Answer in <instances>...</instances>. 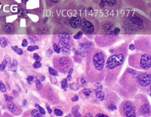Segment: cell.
I'll return each mask as SVG.
<instances>
[{
    "instance_id": "6da1fadb",
    "label": "cell",
    "mask_w": 151,
    "mask_h": 117,
    "mask_svg": "<svg viewBox=\"0 0 151 117\" xmlns=\"http://www.w3.org/2000/svg\"><path fill=\"white\" fill-rule=\"evenodd\" d=\"M129 44V41H126L109 50L112 54L105 62V77L104 80V84L107 87H113L120 75L121 70L128 55Z\"/></svg>"
},
{
    "instance_id": "7a4b0ae2",
    "label": "cell",
    "mask_w": 151,
    "mask_h": 117,
    "mask_svg": "<svg viewBox=\"0 0 151 117\" xmlns=\"http://www.w3.org/2000/svg\"><path fill=\"white\" fill-rule=\"evenodd\" d=\"M106 53L99 48L93 47L88 53L86 62V76L91 83L104 81Z\"/></svg>"
},
{
    "instance_id": "3957f363",
    "label": "cell",
    "mask_w": 151,
    "mask_h": 117,
    "mask_svg": "<svg viewBox=\"0 0 151 117\" xmlns=\"http://www.w3.org/2000/svg\"><path fill=\"white\" fill-rule=\"evenodd\" d=\"M137 71L132 68H126L123 74L117 79L114 84V89L122 99H133V97L137 94L138 91V87L136 82Z\"/></svg>"
},
{
    "instance_id": "277c9868",
    "label": "cell",
    "mask_w": 151,
    "mask_h": 117,
    "mask_svg": "<svg viewBox=\"0 0 151 117\" xmlns=\"http://www.w3.org/2000/svg\"><path fill=\"white\" fill-rule=\"evenodd\" d=\"M129 65L137 71H150L151 67L150 53H133L128 59Z\"/></svg>"
},
{
    "instance_id": "5b68a950",
    "label": "cell",
    "mask_w": 151,
    "mask_h": 117,
    "mask_svg": "<svg viewBox=\"0 0 151 117\" xmlns=\"http://www.w3.org/2000/svg\"><path fill=\"white\" fill-rule=\"evenodd\" d=\"M133 98L137 116H150L151 115V107L147 97L144 94L139 93L136 94Z\"/></svg>"
},
{
    "instance_id": "8992f818",
    "label": "cell",
    "mask_w": 151,
    "mask_h": 117,
    "mask_svg": "<svg viewBox=\"0 0 151 117\" xmlns=\"http://www.w3.org/2000/svg\"><path fill=\"white\" fill-rule=\"evenodd\" d=\"M52 65L58 72L67 74L68 71L73 68V61L70 56L66 55L65 56L57 55L52 59Z\"/></svg>"
},
{
    "instance_id": "52a82bcc",
    "label": "cell",
    "mask_w": 151,
    "mask_h": 117,
    "mask_svg": "<svg viewBox=\"0 0 151 117\" xmlns=\"http://www.w3.org/2000/svg\"><path fill=\"white\" fill-rule=\"evenodd\" d=\"M54 42L56 43L60 48V53L68 56L70 53L71 47L73 41L71 36L68 34H59L53 36Z\"/></svg>"
},
{
    "instance_id": "ba28073f",
    "label": "cell",
    "mask_w": 151,
    "mask_h": 117,
    "mask_svg": "<svg viewBox=\"0 0 151 117\" xmlns=\"http://www.w3.org/2000/svg\"><path fill=\"white\" fill-rule=\"evenodd\" d=\"M136 82H137L138 90L145 93H150L151 86V74L150 72H141L137 71L136 75Z\"/></svg>"
},
{
    "instance_id": "9c48e42d",
    "label": "cell",
    "mask_w": 151,
    "mask_h": 117,
    "mask_svg": "<svg viewBox=\"0 0 151 117\" xmlns=\"http://www.w3.org/2000/svg\"><path fill=\"white\" fill-rule=\"evenodd\" d=\"M40 95L43 99H45L48 103L53 105H57L60 103L58 95H57L55 90L48 83H43L41 89L39 90Z\"/></svg>"
},
{
    "instance_id": "30bf717a",
    "label": "cell",
    "mask_w": 151,
    "mask_h": 117,
    "mask_svg": "<svg viewBox=\"0 0 151 117\" xmlns=\"http://www.w3.org/2000/svg\"><path fill=\"white\" fill-rule=\"evenodd\" d=\"M119 38V35H99L94 38V41L98 48H107L115 44L118 41Z\"/></svg>"
},
{
    "instance_id": "8fae6325",
    "label": "cell",
    "mask_w": 151,
    "mask_h": 117,
    "mask_svg": "<svg viewBox=\"0 0 151 117\" xmlns=\"http://www.w3.org/2000/svg\"><path fill=\"white\" fill-rule=\"evenodd\" d=\"M119 111L122 116L134 117L137 116L134 103L129 99H125L120 104L119 107Z\"/></svg>"
},
{
    "instance_id": "7c38bea8",
    "label": "cell",
    "mask_w": 151,
    "mask_h": 117,
    "mask_svg": "<svg viewBox=\"0 0 151 117\" xmlns=\"http://www.w3.org/2000/svg\"><path fill=\"white\" fill-rule=\"evenodd\" d=\"M134 45L137 51L150 53V38L148 36H140L134 40Z\"/></svg>"
},
{
    "instance_id": "4fadbf2b",
    "label": "cell",
    "mask_w": 151,
    "mask_h": 117,
    "mask_svg": "<svg viewBox=\"0 0 151 117\" xmlns=\"http://www.w3.org/2000/svg\"><path fill=\"white\" fill-rule=\"evenodd\" d=\"M7 107L9 109V112L13 116H18L22 113V107L21 106L17 105V104L14 103L13 101L7 102Z\"/></svg>"
},
{
    "instance_id": "5bb4252c",
    "label": "cell",
    "mask_w": 151,
    "mask_h": 117,
    "mask_svg": "<svg viewBox=\"0 0 151 117\" xmlns=\"http://www.w3.org/2000/svg\"><path fill=\"white\" fill-rule=\"evenodd\" d=\"M80 27L82 28L83 32L86 33V34H91V33L94 32V25L91 22L86 20V19H83V20L81 21Z\"/></svg>"
},
{
    "instance_id": "9a60e30c",
    "label": "cell",
    "mask_w": 151,
    "mask_h": 117,
    "mask_svg": "<svg viewBox=\"0 0 151 117\" xmlns=\"http://www.w3.org/2000/svg\"><path fill=\"white\" fill-rule=\"evenodd\" d=\"M94 47V44L91 41H86V42L81 43L79 44V48H80V53L83 54L85 52H89L90 50Z\"/></svg>"
},
{
    "instance_id": "2e32d148",
    "label": "cell",
    "mask_w": 151,
    "mask_h": 117,
    "mask_svg": "<svg viewBox=\"0 0 151 117\" xmlns=\"http://www.w3.org/2000/svg\"><path fill=\"white\" fill-rule=\"evenodd\" d=\"M22 116L24 117H41L42 116L41 113H40V111L37 110V109H30V110H27L25 113L22 114Z\"/></svg>"
},
{
    "instance_id": "e0dca14e",
    "label": "cell",
    "mask_w": 151,
    "mask_h": 117,
    "mask_svg": "<svg viewBox=\"0 0 151 117\" xmlns=\"http://www.w3.org/2000/svg\"><path fill=\"white\" fill-rule=\"evenodd\" d=\"M88 81V80L87 77H86V76H84V75L80 76L79 78L76 79V83H77V85L79 87V88H80V87L85 88V87H87Z\"/></svg>"
},
{
    "instance_id": "ac0fdd59",
    "label": "cell",
    "mask_w": 151,
    "mask_h": 117,
    "mask_svg": "<svg viewBox=\"0 0 151 117\" xmlns=\"http://www.w3.org/2000/svg\"><path fill=\"white\" fill-rule=\"evenodd\" d=\"M81 21L82 19L79 17H73L71 18L70 21V26L73 29H77V28L80 27L81 26Z\"/></svg>"
},
{
    "instance_id": "d6986e66",
    "label": "cell",
    "mask_w": 151,
    "mask_h": 117,
    "mask_svg": "<svg viewBox=\"0 0 151 117\" xmlns=\"http://www.w3.org/2000/svg\"><path fill=\"white\" fill-rule=\"evenodd\" d=\"M81 96L83 97V99H89L90 97L92 95V91L89 88H86L85 87L80 92Z\"/></svg>"
},
{
    "instance_id": "ffe728a7",
    "label": "cell",
    "mask_w": 151,
    "mask_h": 117,
    "mask_svg": "<svg viewBox=\"0 0 151 117\" xmlns=\"http://www.w3.org/2000/svg\"><path fill=\"white\" fill-rule=\"evenodd\" d=\"M94 93L96 95V98L100 101H104L105 99V93L102 89H95L94 90Z\"/></svg>"
},
{
    "instance_id": "44dd1931",
    "label": "cell",
    "mask_w": 151,
    "mask_h": 117,
    "mask_svg": "<svg viewBox=\"0 0 151 117\" xmlns=\"http://www.w3.org/2000/svg\"><path fill=\"white\" fill-rule=\"evenodd\" d=\"M3 30L6 33H12L15 31V26L12 23H6L3 27Z\"/></svg>"
},
{
    "instance_id": "7402d4cb",
    "label": "cell",
    "mask_w": 151,
    "mask_h": 117,
    "mask_svg": "<svg viewBox=\"0 0 151 117\" xmlns=\"http://www.w3.org/2000/svg\"><path fill=\"white\" fill-rule=\"evenodd\" d=\"M104 106L106 110H109V111H111V112L117 110L116 104L113 103V102H105Z\"/></svg>"
},
{
    "instance_id": "603a6c76",
    "label": "cell",
    "mask_w": 151,
    "mask_h": 117,
    "mask_svg": "<svg viewBox=\"0 0 151 117\" xmlns=\"http://www.w3.org/2000/svg\"><path fill=\"white\" fill-rule=\"evenodd\" d=\"M9 44V41L7 38L4 37V36L0 38V46H1V48H6Z\"/></svg>"
},
{
    "instance_id": "cb8c5ba5",
    "label": "cell",
    "mask_w": 151,
    "mask_h": 117,
    "mask_svg": "<svg viewBox=\"0 0 151 117\" xmlns=\"http://www.w3.org/2000/svg\"><path fill=\"white\" fill-rule=\"evenodd\" d=\"M17 65H18V63H17V62L15 60H14L13 61H12V62L11 63L10 65H9V71L15 72L17 69Z\"/></svg>"
},
{
    "instance_id": "d4e9b609",
    "label": "cell",
    "mask_w": 151,
    "mask_h": 117,
    "mask_svg": "<svg viewBox=\"0 0 151 117\" xmlns=\"http://www.w3.org/2000/svg\"><path fill=\"white\" fill-rule=\"evenodd\" d=\"M8 66V63H7V61H6V60H2V63L0 64V71H5V68H6V67Z\"/></svg>"
},
{
    "instance_id": "484cf974",
    "label": "cell",
    "mask_w": 151,
    "mask_h": 117,
    "mask_svg": "<svg viewBox=\"0 0 151 117\" xmlns=\"http://www.w3.org/2000/svg\"><path fill=\"white\" fill-rule=\"evenodd\" d=\"M12 49L13 50H14V52H15V53L18 55H22L23 53H24V51H23V50L21 49V48H19L18 47H17V46L12 47Z\"/></svg>"
},
{
    "instance_id": "4316f807",
    "label": "cell",
    "mask_w": 151,
    "mask_h": 117,
    "mask_svg": "<svg viewBox=\"0 0 151 117\" xmlns=\"http://www.w3.org/2000/svg\"><path fill=\"white\" fill-rule=\"evenodd\" d=\"M34 106H35V107H36V108L37 109V110H39V111H40V113L42 114V116L45 115V113H46V112H45V109L42 108V107L41 106L39 105L38 104H35Z\"/></svg>"
},
{
    "instance_id": "83f0119b",
    "label": "cell",
    "mask_w": 151,
    "mask_h": 117,
    "mask_svg": "<svg viewBox=\"0 0 151 117\" xmlns=\"http://www.w3.org/2000/svg\"><path fill=\"white\" fill-rule=\"evenodd\" d=\"M131 19H132V22L134 23H136V24H137V25H138V26H139L140 24L142 23H143V21H142V20H141V19H140L139 17H132V18H131Z\"/></svg>"
},
{
    "instance_id": "f1b7e54d",
    "label": "cell",
    "mask_w": 151,
    "mask_h": 117,
    "mask_svg": "<svg viewBox=\"0 0 151 117\" xmlns=\"http://www.w3.org/2000/svg\"><path fill=\"white\" fill-rule=\"evenodd\" d=\"M48 71H49L50 74L52 75V76L57 77V76H58V71H57L55 69V68H52V67H49V68H48Z\"/></svg>"
},
{
    "instance_id": "f546056e",
    "label": "cell",
    "mask_w": 151,
    "mask_h": 117,
    "mask_svg": "<svg viewBox=\"0 0 151 117\" xmlns=\"http://www.w3.org/2000/svg\"><path fill=\"white\" fill-rule=\"evenodd\" d=\"M67 78H64L62 80L61 82V89H64V91L67 90Z\"/></svg>"
},
{
    "instance_id": "4dcf8cb0",
    "label": "cell",
    "mask_w": 151,
    "mask_h": 117,
    "mask_svg": "<svg viewBox=\"0 0 151 117\" xmlns=\"http://www.w3.org/2000/svg\"><path fill=\"white\" fill-rule=\"evenodd\" d=\"M0 91L2 92V93H5L7 92V89H6V87L3 83L2 81H0Z\"/></svg>"
},
{
    "instance_id": "1f68e13d",
    "label": "cell",
    "mask_w": 151,
    "mask_h": 117,
    "mask_svg": "<svg viewBox=\"0 0 151 117\" xmlns=\"http://www.w3.org/2000/svg\"><path fill=\"white\" fill-rule=\"evenodd\" d=\"M36 89L39 91V90L41 89L42 87V83L41 80L40 79H36Z\"/></svg>"
},
{
    "instance_id": "d6a6232c",
    "label": "cell",
    "mask_w": 151,
    "mask_h": 117,
    "mask_svg": "<svg viewBox=\"0 0 151 117\" xmlns=\"http://www.w3.org/2000/svg\"><path fill=\"white\" fill-rule=\"evenodd\" d=\"M54 113H55V115L57 116H63L64 113H63V111H62L61 110H60V109L55 108V110H54Z\"/></svg>"
},
{
    "instance_id": "836d02e7",
    "label": "cell",
    "mask_w": 151,
    "mask_h": 117,
    "mask_svg": "<svg viewBox=\"0 0 151 117\" xmlns=\"http://www.w3.org/2000/svg\"><path fill=\"white\" fill-rule=\"evenodd\" d=\"M29 40L31 43H36V41H39L38 38L36 35H29Z\"/></svg>"
},
{
    "instance_id": "e575fe53",
    "label": "cell",
    "mask_w": 151,
    "mask_h": 117,
    "mask_svg": "<svg viewBox=\"0 0 151 117\" xmlns=\"http://www.w3.org/2000/svg\"><path fill=\"white\" fill-rule=\"evenodd\" d=\"M83 32H77V34H76L73 35V38L75 39V40H79V39L82 38V37H83Z\"/></svg>"
},
{
    "instance_id": "d590c367",
    "label": "cell",
    "mask_w": 151,
    "mask_h": 117,
    "mask_svg": "<svg viewBox=\"0 0 151 117\" xmlns=\"http://www.w3.org/2000/svg\"><path fill=\"white\" fill-rule=\"evenodd\" d=\"M39 47L36 46V45H30V46L27 47V50L29 52H33V51L39 49Z\"/></svg>"
},
{
    "instance_id": "8d00e7d4",
    "label": "cell",
    "mask_w": 151,
    "mask_h": 117,
    "mask_svg": "<svg viewBox=\"0 0 151 117\" xmlns=\"http://www.w3.org/2000/svg\"><path fill=\"white\" fill-rule=\"evenodd\" d=\"M70 88L71 89L74 90V91H77V90H79V87L77 85L76 83H73L70 84Z\"/></svg>"
},
{
    "instance_id": "74e56055",
    "label": "cell",
    "mask_w": 151,
    "mask_h": 117,
    "mask_svg": "<svg viewBox=\"0 0 151 117\" xmlns=\"http://www.w3.org/2000/svg\"><path fill=\"white\" fill-rule=\"evenodd\" d=\"M53 48H54V50H55V53H60V48H59L58 45V44L55 42L53 43Z\"/></svg>"
},
{
    "instance_id": "f35d334b",
    "label": "cell",
    "mask_w": 151,
    "mask_h": 117,
    "mask_svg": "<svg viewBox=\"0 0 151 117\" xmlns=\"http://www.w3.org/2000/svg\"><path fill=\"white\" fill-rule=\"evenodd\" d=\"M33 67L34 68H36V69H37V68H41V67H42V63L40 62V61H36V62L33 63Z\"/></svg>"
},
{
    "instance_id": "ab89813d",
    "label": "cell",
    "mask_w": 151,
    "mask_h": 117,
    "mask_svg": "<svg viewBox=\"0 0 151 117\" xmlns=\"http://www.w3.org/2000/svg\"><path fill=\"white\" fill-rule=\"evenodd\" d=\"M94 87L95 88L99 89H103V86L101 83V82H96V83H94Z\"/></svg>"
},
{
    "instance_id": "60d3db41",
    "label": "cell",
    "mask_w": 151,
    "mask_h": 117,
    "mask_svg": "<svg viewBox=\"0 0 151 117\" xmlns=\"http://www.w3.org/2000/svg\"><path fill=\"white\" fill-rule=\"evenodd\" d=\"M35 80V77L34 76H29L27 77V83L29 84H31V83H33Z\"/></svg>"
},
{
    "instance_id": "b9f144b4",
    "label": "cell",
    "mask_w": 151,
    "mask_h": 117,
    "mask_svg": "<svg viewBox=\"0 0 151 117\" xmlns=\"http://www.w3.org/2000/svg\"><path fill=\"white\" fill-rule=\"evenodd\" d=\"M119 32H120V29H119V28H115V29H113V31H111L110 33L113 35H119Z\"/></svg>"
},
{
    "instance_id": "7bdbcfd3",
    "label": "cell",
    "mask_w": 151,
    "mask_h": 117,
    "mask_svg": "<svg viewBox=\"0 0 151 117\" xmlns=\"http://www.w3.org/2000/svg\"><path fill=\"white\" fill-rule=\"evenodd\" d=\"M33 58H34V60H36V61H41L42 60V58L40 57L37 53H34V54H33Z\"/></svg>"
},
{
    "instance_id": "ee69618b",
    "label": "cell",
    "mask_w": 151,
    "mask_h": 117,
    "mask_svg": "<svg viewBox=\"0 0 151 117\" xmlns=\"http://www.w3.org/2000/svg\"><path fill=\"white\" fill-rule=\"evenodd\" d=\"M4 96H5V101H6V102L13 101V99H14L12 96H9V95H5Z\"/></svg>"
},
{
    "instance_id": "f6af8a7d",
    "label": "cell",
    "mask_w": 151,
    "mask_h": 117,
    "mask_svg": "<svg viewBox=\"0 0 151 117\" xmlns=\"http://www.w3.org/2000/svg\"><path fill=\"white\" fill-rule=\"evenodd\" d=\"M106 2L110 5H114L116 3V0H105Z\"/></svg>"
},
{
    "instance_id": "bcb514c9",
    "label": "cell",
    "mask_w": 151,
    "mask_h": 117,
    "mask_svg": "<svg viewBox=\"0 0 151 117\" xmlns=\"http://www.w3.org/2000/svg\"><path fill=\"white\" fill-rule=\"evenodd\" d=\"M73 68H71V69L68 71V73H67L68 74V77L67 78V81H68V80H70L71 74H72V73H73Z\"/></svg>"
},
{
    "instance_id": "7dc6e473",
    "label": "cell",
    "mask_w": 151,
    "mask_h": 117,
    "mask_svg": "<svg viewBox=\"0 0 151 117\" xmlns=\"http://www.w3.org/2000/svg\"><path fill=\"white\" fill-rule=\"evenodd\" d=\"M79 108H80V106L79 105L74 106V107H72V113L76 112V111H78V110H79Z\"/></svg>"
},
{
    "instance_id": "c3c4849f",
    "label": "cell",
    "mask_w": 151,
    "mask_h": 117,
    "mask_svg": "<svg viewBox=\"0 0 151 117\" xmlns=\"http://www.w3.org/2000/svg\"><path fill=\"white\" fill-rule=\"evenodd\" d=\"M22 47H24V48H26V47H27L28 45V42H27V39H24L22 41Z\"/></svg>"
},
{
    "instance_id": "681fc988",
    "label": "cell",
    "mask_w": 151,
    "mask_h": 117,
    "mask_svg": "<svg viewBox=\"0 0 151 117\" xmlns=\"http://www.w3.org/2000/svg\"><path fill=\"white\" fill-rule=\"evenodd\" d=\"M50 79H51V80H52V83H53V84H57V80L55 78V76H51L50 77Z\"/></svg>"
},
{
    "instance_id": "f907efd6",
    "label": "cell",
    "mask_w": 151,
    "mask_h": 117,
    "mask_svg": "<svg viewBox=\"0 0 151 117\" xmlns=\"http://www.w3.org/2000/svg\"><path fill=\"white\" fill-rule=\"evenodd\" d=\"M129 49L130 50H135V47H134V44H130L129 45Z\"/></svg>"
},
{
    "instance_id": "816d5d0a",
    "label": "cell",
    "mask_w": 151,
    "mask_h": 117,
    "mask_svg": "<svg viewBox=\"0 0 151 117\" xmlns=\"http://www.w3.org/2000/svg\"><path fill=\"white\" fill-rule=\"evenodd\" d=\"M71 101L73 102L77 101H79V96H78V95H75L74 97H73L72 99H71Z\"/></svg>"
},
{
    "instance_id": "f5cc1de1",
    "label": "cell",
    "mask_w": 151,
    "mask_h": 117,
    "mask_svg": "<svg viewBox=\"0 0 151 117\" xmlns=\"http://www.w3.org/2000/svg\"><path fill=\"white\" fill-rule=\"evenodd\" d=\"M73 113V115L74 116H76V117H78V116H81V114L79 113V110H78V111H76V112H73V113Z\"/></svg>"
},
{
    "instance_id": "db71d44e",
    "label": "cell",
    "mask_w": 151,
    "mask_h": 117,
    "mask_svg": "<svg viewBox=\"0 0 151 117\" xmlns=\"http://www.w3.org/2000/svg\"><path fill=\"white\" fill-rule=\"evenodd\" d=\"M52 53H53V51H52L51 49H48V50L46 51V56H51Z\"/></svg>"
},
{
    "instance_id": "11a10c76",
    "label": "cell",
    "mask_w": 151,
    "mask_h": 117,
    "mask_svg": "<svg viewBox=\"0 0 151 117\" xmlns=\"http://www.w3.org/2000/svg\"><path fill=\"white\" fill-rule=\"evenodd\" d=\"M95 116H107V115L101 112V113H97V115Z\"/></svg>"
},
{
    "instance_id": "9f6ffc18",
    "label": "cell",
    "mask_w": 151,
    "mask_h": 117,
    "mask_svg": "<svg viewBox=\"0 0 151 117\" xmlns=\"http://www.w3.org/2000/svg\"><path fill=\"white\" fill-rule=\"evenodd\" d=\"M46 109H47V110H48V113L49 114H51L52 113V109L50 108L49 107V106L48 105V104H46Z\"/></svg>"
},
{
    "instance_id": "6f0895ef",
    "label": "cell",
    "mask_w": 151,
    "mask_h": 117,
    "mask_svg": "<svg viewBox=\"0 0 151 117\" xmlns=\"http://www.w3.org/2000/svg\"><path fill=\"white\" fill-rule=\"evenodd\" d=\"M40 80H41V81H45V77L44 76V75H42V76H40Z\"/></svg>"
},
{
    "instance_id": "680465c9",
    "label": "cell",
    "mask_w": 151,
    "mask_h": 117,
    "mask_svg": "<svg viewBox=\"0 0 151 117\" xmlns=\"http://www.w3.org/2000/svg\"><path fill=\"white\" fill-rule=\"evenodd\" d=\"M49 1L52 3H57L58 2H59V0H49Z\"/></svg>"
},
{
    "instance_id": "91938a15",
    "label": "cell",
    "mask_w": 151,
    "mask_h": 117,
    "mask_svg": "<svg viewBox=\"0 0 151 117\" xmlns=\"http://www.w3.org/2000/svg\"><path fill=\"white\" fill-rule=\"evenodd\" d=\"M5 76H7V77H9V74H8L7 72H6V71H5Z\"/></svg>"
},
{
    "instance_id": "94428289",
    "label": "cell",
    "mask_w": 151,
    "mask_h": 117,
    "mask_svg": "<svg viewBox=\"0 0 151 117\" xmlns=\"http://www.w3.org/2000/svg\"><path fill=\"white\" fill-rule=\"evenodd\" d=\"M1 59H2V54L0 53V60H1Z\"/></svg>"
},
{
    "instance_id": "6125c7cd",
    "label": "cell",
    "mask_w": 151,
    "mask_h": 117,
    "mask_svg": "<svg viewBox=\"0 0 151 117\" xmlns=\"http://www.w3.org/2000/svg\"><path fill=\"white\" fill-rule=\"evenodd\" d=\"M0 116H1V110H0Z\"/></svg>"
}]
</instances>
